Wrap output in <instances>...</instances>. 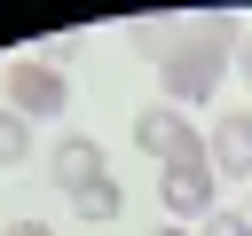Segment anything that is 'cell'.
Masks as SVG:
<instances>
[{
	"label": "cell",
	"instance_id": "6da1fadb",
	"mask_svg": "<svg viewBox=\"0 0 252 236\" xmlns=\"http://www.w3.org/2000/svg\"><path fill=\"white\" fill-rule=\"evenodd\" d=\"M236 55V31H228V16H213V24H197V31H165V47H158V87H165V102L173 110H197L213 87H220V63Z\"/></svg>",
	"mask_w": 252,
	"mask_h": 236
},
{
	"label": "cell",
	"instance_id": "7a4b0ae2",
	"mask_svg": "<svg viewBox=\"0 0 252 236\" xmlns=\"http://www.w3.org/2000/svg\"><path fill=\"white\" fill-rule=\"evenodd\" d=\"M0 87H8V110H16L24 126H32V118H63V110H71V79H63L55 63H8V79H0Z\"/></svg>",
	"mask_w": 252,
	"mask_h": 236
},
{
	"label": "cell",
	"instance_id": "3957f363",
	"mask_svg": "<svg viewBox=\"0 0 252 236\" xmlns=\"http://www.w3.org/2000/svg\"><path fill=\"white\" fill-rule=\"evenodd\" d=\"M213 165H205V149H189V157H173V165H158V205L189 228V220H205L213 212Z\"/></svg>",
	"mask_w": 252,
	"mask_h": 236
},
{
	"label": "cell",
	"instance_id": "277c9868",
	"mask_svg": "<svg viewBox=\"0 0 252 236\" xmlns=\"http://www.w3.org/2000/svg\"><path fill=\"white\" fill-rule=\"evenodd\" d=\"M134 149H150L158 165H173V157H189L197 149V134H189V110H173V102H150V110H134Z\"/></svg>",
	"mask_w": 252,
	"mask_h": 236
},
{
	"label": "cell",
	"instance_id": "5b68a950",
	"mask_svg": "<svg viewBox=\"0 0 252 236\" xmlns=\"http://www.w3.org/2000/svg\"><path fill=\"white\" fill-rule=\"evenodd\" d=\"M205 165H213V173H236V181H252V110H228V118H213V134H205Z\"/></svg>",
	"mask_w": 252,
	"mask_h": 236
},
{
	"label": "cell",
	"instance_id": "8992f818",
	"mask_svg": "<svg viewBox=\"0 0 252 236\" xmlns=\"http://www.w3.org/2000/svg\"><path fill=\"white\" fill-rule=\"evenodd\" d=\"M47 173H55V189L71 197V189H87V181H102L110 165H102V142H94V134H63V142L47 149Z\"/></svg>",
	"mask_w": 252,
	"mask_h": 236
},
{
	"label": "cell",
	"instance_id": "52a82bcc",
	"mask_svg": "<svg viewBox=\"0 0 252 236\" xmlns=\"http://www.w3.org/2000/svg\"><path fill=\"white\" fill-rule=\"evenodd\" d=\"M63 205H71L79 220H118V205H126V189H118V181L102 173V181H87V189H71Z\"/></svg>",
	"mask_w": 252,
	"mask_h": 236
},
{
	"label": "cell",
	"instance_id": "ba28073f",
	"mask_svg": "<svg viewBox=\"0 0 252 236\" xmlns=\"http://www.w3.org/2000/svg\"><path fill=\"white\" fill-rule=\"evenodd\" d=\"M24 157H32V126L16 110H0V165H24Z\"/></svg>",
	"mask_w": 252,
	"mask_h": 236
},
{
	"label": "cell",
	"instance_id": "9c48e42d",
	"mask_svg": "<svg viewBox=\"0 0 252 236\" xmlns=\"http://www.w3.org/2000/svg\"><path fill=\"white\" fill-rule=\"evenodd\" d=\"M197 236H252V220H244V212H228V205H213V212L197 220Z\"/></svg>",
	"mask_w": 252,
	"mask_h": 236
},
{
	"label": "cell",
	"instance_id": "30bf717a",
	"mask_svg": "<svg viewBox=\"0 0 252 236\" xmlns=\"http://www.w3.org/2000/svg\"><path fill=\"white\" fill-rule=\"evenodd\" d=\"M8 236H55V228H47V220H16Z\"/></svg>",
	"mask_w": 252,
	"mask_h": 236
},
{
	"label": "cell",
	"instance_id": "8fae6325",
	"mask_svg": "<svg viewBox=\"0 0 252 236\" xmlns=\"http://www.w3.org/2000/svg\"><path fill=\"white\" fill-rule=\"evenodd\" d=\"M236 63H244V79H252V31H244V39H236Z\"/></svg>",
	"mask_w": 252,
	"mask_h": 236
},
{
	"label": "cell",
	"instance_id": "7c38bea8",
	"mask_svg": "<svg viewBox=\"0 0 252 236\" xmlns=\"http://www.w3.org/2000/svg\"><path fill=\"white\" fill-rule=\"evenodd\" d=\"M150 236H189V228H181V220H165V228H150Z\"/></svg>",
	"mask_w": 252,
	"mask_h": 236
},
{
	"label": "cell",
	"instance_id": "4fadbf2b",
	"mask_svg": "<svg viewBox=\"0 0 252 236\" xmlns=\"http://www.w3.org/2000/svg\"><path fill=\"white\" fill-rule=\"evenodd\" d=\"M244 220H252V205H244Z\"/></svg>",
	"mask_w": 252,
	"mask_h": 236
}]
</instances>
